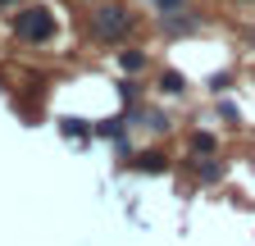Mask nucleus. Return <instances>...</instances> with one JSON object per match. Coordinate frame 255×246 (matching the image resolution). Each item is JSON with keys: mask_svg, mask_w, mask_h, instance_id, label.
<instances>
[{"mask_svg": "<svg viewBox=\"0 0 255 246\" xmlns=\"http://www.w3.org/2000/svg\"><path fill=\"white\" fill-rule=\"evenodd\" d=\"M191 150H196V155H210V150H214V137L210 132H196V137H191Z\"/></svg>", "mask_w": 255, "mask_h": 246, "instance_id": "39448f33", "label": "nucleus"}, {"mask_svg": "<svg viewBox=\"0 0 255 246\" xmlns=\"http://www.w3.org/2000/svg\"><path fill=\"white\" fill-rule=\"evenodd\" d=\"M14 32H18V41L41 46V41H50V37H55V14H50L46 5H27V9H18V14H14Z\"/></svg>", "mask_w": 255, "mask_h": 246, "instance_id": "f257e3e1", "label": "nucleus"}, {"mask_svg": "<svg viewBox=\"0 0 255 246\" xmlns=\"http://www.w3.org/2000/svg\"><path fill=\"white\" fill-rule=\"evenodd\" d=\"M137 169H150V173H159V169H164V155H159V150H141V155H137Z\"/></svg>", "mask_w": 255, "mask_h": 246, "instance_id": "7ed1b4c3", "label": "nucleus"}, {"mask_svg": "<svg viewBox=\"0 0 255 246\" xmlns=\"http://www.w3.org/2000/svg\"><path fill=\"white\" fill-rule=\"evenodd\" d=\"M0 5H14V0H0Z\"/></svg>", "mask_w": 255, "mask_h": 246, "instance_id": "6e6552de", "label": "nucleus"}, {"mask_svg": "<svg viewBox=\"0 0 255 246\" xmlns=\"http://www.w3.org/2000/svg\"><path fill=\"white\" fill-rule=\"evenodd\" d=\"M150 5H159L164 14H178V9H182V0H150Z\"/></svg>", "mask_w": 255, "mask_h": 246, "instance_id": "0eeeda50", "label": "nucleus"}, {"mask_svg": "<svg viewBox=\"0 0 255 246\" xmlns=\"http://www.w3.org/2000/svg\"><path fill=\"white\" fill-rule=\"evenodd\" d=\"M159 87H164L169 96H178V91H187V78H178V73H164V78H159Z\"/></svg>", "mask_w": 255, "mask_h": 246, "instance_id": "20e7f679", "label": "nucleus"}, {"mask_svg": "<svg viewBox=\"0 0 255 246\" xmlns=\"http://www.w3.org/2000/svg\"><path fill=\"white\" fill-rule=\"evenodd\" d=\"M128 27H132V14L123 5H101L91 14V37L96 41H119V37H128Z\"/></svg>", "mask_w": 255, "mask_h": 246, "instance_id": "f03ea898", "label": "nucleus"}, {"mask_svg": "<svg viewBox=\"0 0 255 246\" xmlns=\"http://www.w3.org/2000/svg\"><path fill=\"white\" fill-rule=\"evenodd\" d=\"M123 69H146V55L141 50H128L123 55Z\"/></svg>", "mask_w": 255, "mask_h": 246, "instance_id": "423d86ee", "label": "nucleus"}]
</instances>
